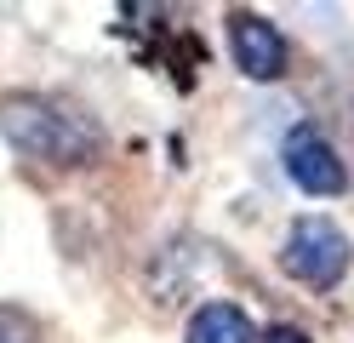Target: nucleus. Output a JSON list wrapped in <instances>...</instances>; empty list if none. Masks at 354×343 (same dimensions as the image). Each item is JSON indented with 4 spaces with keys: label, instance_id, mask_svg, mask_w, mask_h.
Here are the masks:
<instances>
[{
    "label": "nucleus",
    "instance_id": "1",
    "mask_svg": "<svg viewBox=\"0 0 354 343\" xmlns=\"http://www.w3.org/2000/svg\"><path fill=\"white\" fill-rule=\"evenodd\" d=\"M0 137L40 160V166H92L103 155V132L97 121H86L80 109H69L63 98H46V91H6L0 98Z\"/></svg>",
    "mask_w": 354,
    "mask_h": 343
},
{
    "label": "nucleus",
    "instance_id": "2",
    "mask_svg": "<svg viewBox=\"0 0 354 343\" xmlns=\"http://www.w3.org/2000/svg\"><path fill=\"white\" fill-rule=\"evenodd\" d=\"M348 263H354V246H348V235L331 218H297L292 229H286L280 269L292 274V281L315 286V292H331L348 274Z\"/></svg>",
    "mask_w": 354,
    "mask_h": 343
},
{
    "label": "nucleus",
    "instance_id": "3",
    "mask_svg": "<svg viewBox=\"0 0 354 343\" xmlns=\"http://www.w3.org/2000/svg\"><path fill=\"white\" fill-rule=\"evenodd\" d=\"M280 160H286V177L303 195H343L348 189V166H343V155L331 149V137L320 126H292Z\"/></svg>",
    "mask_w": 354,
    "mask_h": 343
},
{
    "label": "nucleus",
    "instance_id": "4",
    "mask_svg": "<svg viewBox=\"0 0 354 343\" xmlns=\"http://www.w3.org/2000/svg\"><path fill=\"white\" fill-rule=\"evenodd\" d=\"M229 52L246 80H280L286 75V35L263 12H229Z\"/></svg>",
    "mask_w": 354,
    "mask_h": 343
},
{
    "label": "nucleus",
    "instance_id": "5",
    "mask_svg": "<svg viewBox=\"0 0 354 343\" xmlns=\"http://www.w3.org/2000/svg\"><path fill=\"white\" fill-rule=\"evenodd\" d=\"M183 343H257V332H252V315L240 309V304L212 297V304H201V309L189 315Z\"/></svg>",
    "mask_w": 354,
    "mask_h": 343
},
{
    "label": "nucleus",
    "instance_id": "6",
    "mask_svg": "<svg viewBox=\"0 0 354 343\" xmlns=\"http://www.w3.org/2000/svg\"><path fill=\"white\" fill-rule=\"evenodd\" d=\"M0 343H46V332L24 304H0Z\"/></svg>",
    "mask_w": 354,
    "mask_h": 343
},
{
    "label": "nucleus",
    "instance_id": "7",
    "mask_svg": "<svg viewBox=\"0 0 354 343\" xmlns=\"http://www.w3.org/2000/svg\"><path fill=\"white\" fill-rule=\"evenodd\" d=\"M257 343H315V337H308L303 326H286V320H280V326H269V332H257Z\"/></svg>",
    "mask_w": 354,
    "mask_h": 343
}]
</instances>
